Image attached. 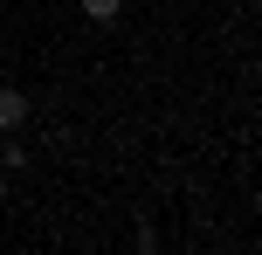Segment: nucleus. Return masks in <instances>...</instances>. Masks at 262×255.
<instances>
[{
    "instance_id": "obj_2",
    "label": "nucleus",
    "mask_w": 262,
    "mask_h": 255,
    "mask_svg": "<svg viewBox=\"0 0 262 255\" xmlns=\"http://www.w3.org/2000/svg\"><path fill=\"white\" fill-rule=\"evenodd\" d=\"M118 7H124V0H83V14H90V21H118Z\"/></svg>"
},
{
    "instance_id": "obj_1",
    "label": "nucleus",
    "mask_w": 262,
    "mask_h": 255,
    "mask_svg": "<svg viewBox=\"0 0 262 255\" xmlns=\"http://www.w3.org/2000/svg\"><path fill=\"white\" fill-rule=\"evenodd\" d=\"M21 118H28V97L21 90H0V131H21Z\"/></svg>"
}]
</instances>
